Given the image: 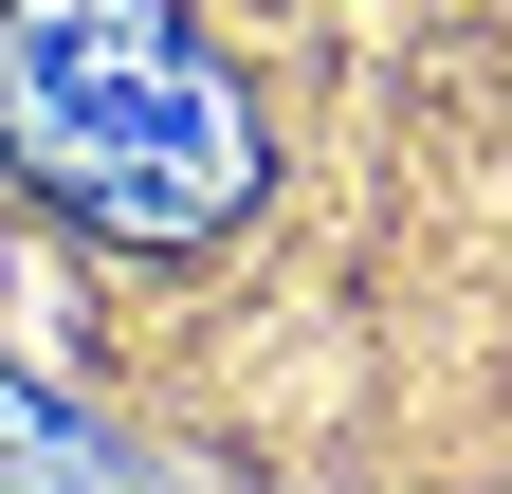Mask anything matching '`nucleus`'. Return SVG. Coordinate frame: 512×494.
Returning a JSON list of instances; mask_svg holds the SVG:
<instances>
[{
    "label": "nucleus",
    "instance_id": "obj_1",
    "mask_svg": "<svg viewBox=\"0 0 512 494\" xmlns=\"http://www.w3.org/2000/svg\"><path fill=\"white\" fill-rule=\"evenodd\" d=\"M0 165L128 257H202L256 202V110L165 0H0Z\"/></svg>",
    "mask_w": 512,
    "mask_h": 494
}]
</instances>
